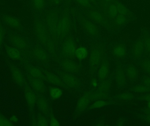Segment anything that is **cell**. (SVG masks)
<instances>
[{"mask_svg": "<svg viewBox=\"0 0 150 126\" xmlns=\"http://www.w3.org/2000/svg\"><path fill=\"white\" fill-rule=\"evenodd\" d=\"M28 72L30 77L41 79L45 78L44 73L37 67L30 66L28 68Z\"/></svg>", "mask_w": 150, "mask_h": 126, "instance_id": "d4e9b609", "label": "cell"}, {"mask_svg": "<svg viewBox=\"0 0 150 126\" xmlns=\"http://www.w3.org/2000/svg\"><path fill=\"white\" fill-rule=\"evenodd\" d=\"M144 48L149 52H150V37H146L143 41Z\"/></svg>", "mask_w": 150, "mask_h": 126, "instance_id": "ab89813d", "label": "cell"}, {"mask_svg": "<svg viewBox=\"0 0 150 126\" xmlns=\"http://www.w3.org/2000/svg\"><path fill=\"white\" fill-rule=\"evenodd\" d=\"M109 65L107 59H102L98 71V77L99 80L104 82L106 80L109 75Z\"/></svg>", "mask_w": 150, "mask_h": 126, "instance_id": "4fadbf2b", "label": "cell"}, {"mask_svg": "<svg viewBox=\"0 0 150 126\" xmlns=\"http://www.w3.org/2000/svg\"><path fill=\"white\" fill-rule=\"evenodd\" d=\"M133 98V96L130 93H121L119 96V98L121 100H130Z\"/></svg>", "mask_w": 150, "mask_h": 126, "instance_id": "d590c367", "label": "cell"}, {"mask_svg": "<svg viewBox=\"0 0 150 126\" xmlns=\"http://www.w3.org/2000/svg\"><path fill=\"white\" fill-rule=\"evenodd\" d=\"M137 70L133 66H129L127 68L126 74L127 76L131 80H134L137 77Z\"/></svg>", "mask_w": 150, "mask_h": 126, "instance_id": "4dcf8cb0", "label": "cell"}, {"mask_svg": "<svg viewBox=\"0 0 150 126\" xmlns=\"http://www.w3.org/2000/svg\"><path fill=\"white\" fill-rule=\"evenodd\" d=\"M144 83L145 86L149 89L150 88V78H147L145 79L144 81Z\"/></svg>", "mask_w": 150, "mask_h": 126, "instance_id": "7bdbcfd3", "label": "cell"}, {"mask_svg": "<svg viewBox=\"0 0 150 126\" xmlns=\"http://www.w3.org/2000/svg\"><path fill=\"white\" fill-rule=\"evenodd\" d=\"M31 6L33 10L38 11L42 12L43 11L46 4V0H30Z\"/></svg>", "mask_w": 150, "mask_h": 126, "instance_id": "484cf974", "label": "cell"}, {"mask_svg": "<svg viewBox=\"0 0 150 126\" xmlns=\"http://www.w3.org/2000/svg\"><path fill=\"white\" fill-rule=\"evenodd\" d=\"M112 52L113 55L117 58H122L126 56L127 48L123 43H118L113 46Z\"/></svg>", "mask_w": 150, "mask_h": 126, "instance_id": "d6986e66", "label": "cell"}, {"mask_svg": "<svg viewBox=\"0 0 150 126\" xmlns=\"http://www.w3.org/2000/svg\"><path fill=\"white\" fill-rule=\"evenodd\" d=\"M10 40L13 46L19 50H25L29 47V44L26 39L19 35H11Z\"/></svg>", "mask_w": 150, "mask_h": 126, "instance_id": "8fae6325", "label": "cell"}, {"mask_svg": "<svg viewBox=\"0 0 150 126\" xmlns=\"http://www.w3.org/2000/svg\"><path fill=\"white\" fill-rule=\"evenodd\" d=\"M103 3H104V4H105V7H106L107 5L110 4L113 1H114V0H103Z\"/></svg>", "mask_w": 150, "mask_h": 126, "instance_id": "f6af8a7d", "label": "cell"}, {"mask_svg": "<svg viewBox=\"0 0 150 126\" xmlns=\"http://www.w3.org/2000/svg\"><path fill=\"white\" fill-rule=\"evenodd\" d=\"M143 41L138 40L133 45L132 47V53L133 56L136 58L141 57L144 50Z\"/></svg>", "mask_w": 150, "mask_h": 126, "instance_id": "603a6c76", "label": "cell"}, {"mask_svg": "<svg viewBox=\"0 0 150 126\" xmlns=\"http://www.w3.org/2000/svg\"><path fill=\"white\" fill-rule=\"evenodd\" d=\"M13 123L10 120L0 115V126H12Z\"/></svg>", "mask_w": 150, "mask_h": 126, "instance_id": "836d02e7", "label": "cell"}, {"mask_svg": "<svg viewBox=\"0 0 150 126\" xmlns=\"http://www.w3.org/2000/svg\"><path fill=\"white\" fill-rule=\"evenodd\" d=\"M31 87L39 94H42L45 92L46 88L42 79L30 77L29 79Z\"/></svg>", "mask_w": 150, "mask_h": 126, "instance_id": "5bb4252c", "label": "cell"}, {"mask_svg": "<svg viewBox=\"0 0 150 126\" xmlns=\"http://www.w3.org/2000/svg\"><path fill=\"white\" fill-rule=\"evenodd\" d=\"M110 82L106 80L99 86L98 90L92 93L91 99L92 100L97 99H107L108 97V92L110 88Z\"/></svg>", "mask_w": 150, "mask_h": 126, "instance_id": "277c9868", "label": "cell"}, {"mask_svg": "<svg viewBox=\"0 0 150 126\" xmlns=\"http://www.w3.org/2000/svg\"><path fill=\"white\" fill-rule=\"evenodd\" d=\"M89 18L95 23L101 25H106L107 20L104 15L97 11L92 10L89 11L88 14Z\"/></svg>", "mask_w": 150, "mask_h": 126, "instance_id": "44dd1931", "label": "cell"}, {"mask_svg": "<svg viewBox=\"0 0 150 126\" xmlns=\"http://www.w3.org/2000/svg\"><path fill=\"white\" fill-rule=\"evenodd\" d=\"M115 79L118 86L122 87L126 83V76L124 72L121 70H119L115 74Z\"/></svg>", "mask_w": 150, "mask_h": 126, "instance_id": "f1b7e54d", "label": "cell"}, {"mask_svg": "<svg viewBox=\"0 0 150 126\" xmlns=\"http://www.w3.org/2000/svg\"><path fill=\"white\" fill-rule=\"evenodd\" d=\"M109 100L106 99H97L89 106L90 109H100L108 105L109 104Z\"/></svg>", "mask_w": 150, "mask_h": 126, "instance_id": "83f0119b", "label": "cell"}, {"mask_svg": "<svg viewBox=\"0 0 150 126\" xmlns=\"http://www.w3.org/2000/svg\"><path fill=\"white\" fill-rule=\"evenodd\" d=\"M58 20V15L54 11H51L47 14L46 25L53 39H56V28Z\"/></svg>", "mask_w": 150, "mask_h": 126, "instance_id": "5b68a950", "label": "cell"}, {"mask_svg": "<svg viewBox=\"0 0 150 126\" xmlns=\"http://www.w3.org/2000/svg\"><path fill=\"white\" fill-rule=\"evenodd\" d=\"M5 36V30L3 25L0 24V46L3 44Z\"/></svg>", "mask_w": 150, "mask_h": 126, "instance_id": "74e56055", "label": "cell"}, {"mask_svg": "<svg viewBox=\"0 0 150 126\" xmlns=\"http://www.w3.org/2000/svg\"><path fill=\"white\" fill-rule=\"evenodd\" d=\"M103 57V50L98 46L92 50L89 55V63L91 67H97L101 63Z\"/></svg>", "mask_w": 150, "mask_h": 126, "instance_id": "8992f818", "label": "cell"}, {"mask_svg": "<svg viewBox=\"0 0 150 126\" xmlns=\"http://www.w3.org/2000/svg\"><path fill=\"white\" fill-rule=\"evenodd\" d=\"M10 70L15 82L19 86H23L25 83V79L22 72L14 66H11Z\"/></svg>", "mask_w": 150, "mask_h": 126, "instance_id": "ac0fdd59", "label": "cell"}, {"mask_svg": "<svg viewBox=\"0 0 150 126\" xmlns=\"http://www.w3.org/2000/svg\"><path fill=\"white\" fill-rule=\"evenodd\" d=\"M37 104L40 112L44 114L47 115L49 112V106L47 100L42 96H39L37 99Z\"/></svg>", "mask_w": 150, "mask_h": 126, "instance_id": "7402d4cb", "label": "cell"}, {"mask_svg": "<svg viewBox=\"0 0 150 126\" xmlns=\"http://www.w3.org/2000/svg\"><path fill=\"white\" fill-rule=\"evenodd\" d=\"M5 51L8 56L11 59L18 60L21 58L20 50L14 46H7L5 47Z\"/></svg>", "mask_w": 150, "mask_h": 126, "instance_id": "cb8c5ba5", "label": "cell"}, {"mask_svg": "<svg viewBox=\"0 0 150 126\" xmlns=\"http://www.w3.org/2000/svg\"><path fill=\"white\" fill-rule=\"evenodd\" d=\"M60 76L66 86L72 89L79 87L80 82L73 74L67 72H62Z\"/></svg>", "mask_w": 150, "mask_h": 126, "instance_id": "52a82bcc", "label": "cell"}, {"mask_svg": "<svg viewBox=\"0 0 150 126\" xmlns=\"http://www.w3.org/2000/svg\"><path fill=\"white\" fill-rule=\"evenodd\" d=\"M61 65L62 68L68 73L75 74L78 73L80 70L79 65L71 58L64 59L62 61Z\"/></svg>", "mask_w": 150, "mask_h": 126, "instance_id": "9c48e42d", "label": "cell"}, {"mask_svg": "<svg viewBox=\"0 0 150 126\" xmlns=\"http://www.w3.org/2000/svg\"><path fill=\"white\" fill-rule=\"evenodd\" d=\"M80 23L84 30L89 36L92 37H97L98 35V28L96 24L92 21L83 19L80 21Z\"/></svg>", "mask_w": 150, "mask_h": 126, "instance_id": "ba28073f", "label": "cell"}, {"mask_svg": "<svg viewBox=\"0 0 150 126\" xmlns=\"http://www.w3.org/2000/svg\"><path fill=\"white\" fill-rule=\"evenodd\" d=\"M142 67L147 73L150 74V61L144 60L142 63Z\"/></svg>", "mask_w": 150, "mask_h": 126, "instance_id": "8d00e7d4", "label": "cell"}, {"mask_svg": "<svg viewBox=\"0 0 150 126\" xmlns=\"http://www.w3.org/2000/svg\"><path fill=\"white\" fill-rule=\"evenodd\" d=\"M147 120H148V121L150 123V116L147 118Z\"/></svg>", "mask_w": 150, "mask_h": 126, "instance_id": "7dc6e473", "label": "cell"}, {"mask_svg": "<svg viewBox=\"0 0 150 126\" xmlns=\"http://www.w3.org/2000/svg\"><path fill=\"white\" fill-rule=\"evenodd\" d=\"M35 32L37 39L50 52H54V44L53 37L45 23L38 20L35 23Z\"/></svg>", "mask_w": 150, "mask_h": 126, "instance_id": "6da1fadb", "label": "cell"}, {"mask_svg": "<svg viewBox=\"0 0 150 126\" xmlns=\"http://www.w3.org/2000/svg\"><path fill=\"white\" fill-rule=\"evenodd\" d=\"M149 54H150V52H149Z\"/></svg>", "mask_w": 150, "mask_h": 126, "instance_id": "681fc988", "label": "cell"}, {"mask_svg": "<svg viewBox=\"0 0 150 126\" xmlns=\"http://www.w3.org/2000/svg\"><path fill=\"white\" fill-rule=\"evenodd\" d=\"M48 124L49 125L52 126H58L60 125L58 120L54 116H51L50 117Z\"/></svg>", "mask_w": 150, "mask_h": 126, "instance_id": "f35d334b", "label": "cell"}, {"mask_svg": "<svg viewBox=\"0 0 150 126\" xmlns=\"http://www.w3.org/2000/svg\"><path fill=\"white\" fill-rule=\"evenodd\" d=\"M33 57L43 63H47L49 61V56L46 51L41 47L37 46L33 50Z\"/></svg>", "mask_w": 150, "mask_h": 126, "instance_id": "9a60e30c", "label": "cell"}, {"mask_svg": "<svg viewBox=\"0 0 150 126\" xmlns=\"http://www.w3.org/2000/svg\"><path fill=\"white\" fill-rule=\"evenodd\" d=\"M24 96L26 103L31 109L34 108L37 104V97L36 92L29 86H25L24 89Z\"/></svg>", "mask_w": 150, "mask_h": 126, "instance_id": "30bf717a", "label": "cell"}, {"mask_svg": "<svg viewBox=\"0 0 150 126\" xmlns=\"http://www.w3.org/2000/svg\"><path fill=\"white\" fill-rule=\"evenodd\" d=\"M78 4L81 7L84 8H89L91 7V2L90 0H76Z\"/></svg>", "mask_w": 150, "mask_h": 126, "instance_id": "e575fe53", "label": "cell"}, {"mask_svg": "<svg viewBox=\"0 0 150 126\" xmlns=\"http://www.w3.org/2000/svg\"><path fill=\"white\" fill-rule=\"evenodd\" d=\"M91 93L86 92L82 95L78 101L76 105V111L78 112H83L89 108L91 99Z\"/></svg>", "mask_w": 150, "mask_h": 126, "instance_id": "7c38bea8", "label": "cell"}, {"mask_svg": "<svg viewBox=\"0 0 150 126\" xmlns=\"http://www.w3.org/2000/svg\"><path fill=\"white\" fill-rule=\"evenodd\" d=\"M49 3L54 6H57L60 4L62 0H48Z\"/></svg>", "mask_w": 150, "mask_h": 126, "instance_id": "60d3db41", "label": "cell"}, {"mask_svg": "<svg viewBox=\"0 0 150 126\" xmlns=\"http://www.w3.org/2000/svg\"><path fill=\"white\" fill-rule=\"evenodd\" d=\"M71 27V21L67 16L63 15L59 18L56 28V38H64L70 32Z\"/></svg>", "mask_w": 150, "mask_h": 126, "instance_id": "7a4b0ae2", "label": "cell"}, {"mask_svg": "<svg viewBox=\"0 0 150 126\" xmlns=\"http://www.w3.org/2000/svg\"><path fill=\"white\" fill-rule=\"evenodd\" d=\"M10 120L12 122V123H16L18 122V118L16 116H11L10 119Z\"/></svg>", "mask_w": 150, "mask_h": 126, "instance_id": "ee69618b", "label": "cell"}, {"mask_svg": "<svg viewBox=\"0 0 150 126\" xmlns=\"http://www.w3.org/2000/svg\"><path fill=\"white\" fill-rule=\"evenodd\" d=\"M45 78L50 83L60 87H66L60 77L55 74L46 71L44 73Z\"/></svg>", "mask_w": 150, "mask_h": 126, "instance_id": "2e32d148", "label": "cell"}, {"mask_svg": "<svg viewBox=\"0 0 150 126\" xmlns=\"http://www.w3.org/2000/svg\"><path fill=\"white\" fill-rule=\"evenodd\" d=\"M148 107L150 110V100H149V102H148Z\"/></svg>", "mask_w": 150, "mask_h": 126, "instance_id": "bcb514c9", "label": "cell"}, {"mask_svg": "<svg viewBox=\"0 0 150 126\" xmlns=\"http://www.w3.org/2000/svg\"><path fill=\"white\" fill-rule=\"evenodd\" d=\"M3 22L6 25L15 30H20L22 28L21 22L18 18L9 15H5L2 17Z\"/></svg>", "mask_w": 150, "mask_h": 126, "instance_id": "e0dca14e", "label": "cell"}, {"mask_svg": "<svg viewBox=\"0 0 150 126\" xmlns=\"http://www.w3.org/2000/svg\"><path fill=\"white\" fill-rule=\"evenodd\" d=\"M91 1V2H94L96 0H90Z\"/></svg>", "mask_w": 150, "mask_h": 126, "instance_id": "c3c4849f", "label": "cell"}, {"mask_svg": "<svg viewBox=\"0 0 150 126\" xmlns=\"http://www.w3.org/2000/svg\"><path fill=\"white\" fill-rule=\"evenodd\" d=\"M89 52L88 49L85 46H79L76 49L75 57L80 61L84 60L88 57Z\"/></svg>", "mask_w": 150, "mask_h": 126, "instance_id": "4316f807", "label": "cell"}, {"mask_svg": "<svg viewBox=\"0 0 150 126\" xmlns=\"http://www.w3.org/2000/svg\"><path fill=\"white\" fill-rule=\"evenodd\" d=\"M117 1L114 2L113 1L111 3L106 7L107 16L108 18L112 21L120 14L123 15L119 12L118 7H117Z\"/></svg>", "mask_w": 150, "mask_h": 126, "instance_id": "ffe728a7", "label": "cell"}, {"mask_svg": "<svg viewBox=\"0 0 150 126\" xmlns=\"http://www.w3.org/2000/svg\"><path fill=\"white\" fill-rule=\"evenodd\" d=\"M48 122L47 119L42 115H38L37 120V125L40 126H46L48 125Z\"/></svg>", "mask_w": 150, "mask_h": 126, "instance_id": "1f68e13d", "label": "cell"}, {"mask_svg": "<svg viewBox=\"0 0 150 126\" xmlns=\"http://www.w3.org/2000/svg\"><path fill=\"white\" fill-rule=\"evenodd\" d=\"M149 89L145 85H137L134 87V90L135 92L138 93H144L149 90Z\"/></svg>", "mask_w": 150, "mask_h": 126, "instance_id": "d6a6232c", "label": "cell"}, {"mask_svg": "<svg viewBox=\"0 0 150 126\" xmlns=\"http://www.w3.org/2000/svg\"><path fill=\"white\" fill-rule=\"evenodd\" d=\"M91 84L92 86L94 88H97L98 86V82L97 79L95 78H93L92 80H91Z\"/></svg>", "mask_w": 150, "mask_h": 126, "instance_id": "b9f144b4", "label": "cell"}, {"mask_svg": "<svg viewBox=\"0 0 150 126\" xmlns=\"http://www.w3.org/2000/svg\"><path fill=\"white\" fill-rule=\"evenodd\" d=\"M49 95L52 99H58L63 95V91L60 88L52 87L49 90Z\"/></svg>", "mask_w": 150, "mask_h": 126, "instance_id": "f546056e", "label": "cell"}, {"mask_svg": "<svg viewBox=\"0 0 150 126\" xmlns=\"http://www.w3.org/2000/svg\"><path fill=\"white\" fill-rule=\"evenodd\" d=\"M61 51L66 58H75L76 44L72 37H67L65 38L61 44Z\"/></svg>", "mask_w": 150, "mask_h": 126, "instance_id": "3957f363", "label": "cell"}]
</instances>
